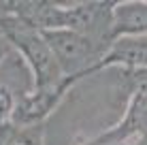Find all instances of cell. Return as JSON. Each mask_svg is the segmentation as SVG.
Instances as JSON below:
<instances>
[{
    "instance_id": "obj_10",
    "label": "cell",
    "mask_w": 147,
    "mask_h": 145,
    "mask_svg": "<svg viewBox=\"0 0 147 145\" xmlns=\"http://www.w3.org/2000/svg\"><path fill=\"white\" fill-rule=\"evenodd\" d=\"M9 51H11V47H9V45L4 43L2 38H0V64H2V60H4V58H7V53H9Z\"/></svg>"
},
{
    "instance_id": "obj_7",
    "label": "cell",
    "mask_w": 147,
    "mask_h": 145,
    "mask_svg": "<svg viewBox=\"0 0 147 145\" xmlns=\"http://www.w3.org/2000/svg\"><path fill=\"white\" fill-rule=\"evenodd\" d=\"M45 126H9L2 128V145H45Z\"/></svg>"
},
{
    "instance_id": "obj_3",
    "label": "cell",
    "mask_w": 147,
    "mask_h": 145,
    "mask_svg": "<svg viewBox=\"0 0 147 145\" xmlns=\"http://www.w3.org/2000/svg\"><path fill=\"white\" fill-rule=\"evenodd\" d=\"M79 81H81V77L70 75V77H62V81L53 83V86L28 90L15 103L11 124L13 126H38V124H47L51 113L64 100V96Z\"/></svg>"
},
{
    "instance_id": "obj_5",
    "label": "cell",
    "mask_w": 147,
    "mask_h": 145,
    "mask_svg": "<svg viewBox=\"0 0 147 145\" xmlns=\"http://www.w3.org/2000/svg\"><path fill=\"white\" fill-rule=\"evenodd\" d=\"M107 68H147V36H126L111 43L98 64V73Z\"/></svg>"
},
{
    "instance_id": "obj_4",
    "label": "cell",
    "mask_w": 147,
    "mask_h": 145,
    "mask_svg": "<svg viewBox=\"0 0 147 145\" xmlns=\"http://www.w3.org/2000/svg\"><path fill=\"white\" fill-rule=\"evenodd\" d=\"M147 134V96L130 94L126 100V111L113 126L92 134L75 137L73 145H136Z\"/></svg>"
},
{
    "instance_id": "obj_9",
    "label": "cell",
    "mask_w": 147,
    "mask_h": 145,
    "mask_svg": "<svg viewBox=\"0 0 147 145\" xmlns=\"http://www.w3.org/2000/svg\"><path fill=\"white\" fill-rule=\"evenodd\" d=\"M15 103H17V98H15V94L11 92V88H9L7 83H0V128L11 124Z\"/></svg>"
},
{
    "instance_id": "obj_6",
    "label": "cell",
    "mask_w": 147,
    "mask_h": 145,
    "mask_svg": "<svg viewBox=\"0 0 147 145\" xmlns=\"http://www.w3.org/2000/svg\"><path fill=\"white\" fill-rule=\"evenodd\" d=\"M126 36H147V2H115L111 41Z\"/></svg>"
},
{
    "instance_id": "obj_2",
    "label": "cell",
    "mask_w": 147,
    "mask_h": 145,
    "mask_svg": "<svg viewBox=\"0 0 147 145\" xmlns=\"http://www.w3.org/2000/svg\"><path fill=\"white\" fill-rule=\"evenodd\" d=\"M45 41L51 49L55 62L64 77L77 75L85 79L98 73V64L105 58L109 47L92 41L90 36L68 28H58V30H47L43 32Z\"/></svg>"
},
{
    "instance_id": "obj_8",
    "label": "cell",
    "mask_w": 147,
    "mask_h": 145,
    "mask_svg": "<svg viewBox=\"0 0 147 145\" xmlns=\"http://www.w3.org/2000/svg\"><path fill=\"white\" fill-rule=\"evenodd\" d=\"M119 75L121 88L130 94H145L147 96V68H115Z\"/></svg>"
},
{
    "instance_id": "obj_11",
    "label": "cell",
    "mask_w": 147,
    "mask_h": 145,
    "mask_svg": "<svg viewBox=\"0 0 147 145\" xmlns=\"http://www.w3.org/2000/svg\"><path fill=\"white\" fill-rule=\"evenodd\" d=\"M136 145H147V134H145V137H143V139H141V141H139V143H136Z\"/></svg>"
},
{
    "instance_id": "obj_1",
    "label": "cell",
    "mask_w": 147,
    "mask_h": 145,
    "mask_svg": "<svg viewBox=\"0 0 147 145\" xmlns=\"http://www.w3.org/2000/svg\"><path fill=\"white\" fill-rule=\"evenodd\" d=\"M0 38L11 49H15L26 62L28 71L32 75V88H45L62 81L64 75L60 71L43 32L17 22L15 17L2 15L0 17Z\"/></svg>"
}]
</instances>
